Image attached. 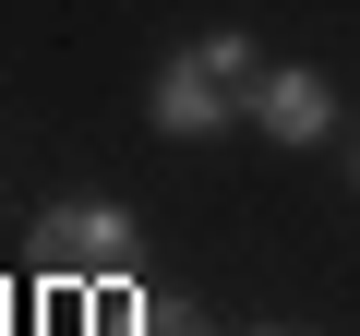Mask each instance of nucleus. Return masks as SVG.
<instances>
[{"label":"nucleus","instance_id":"obj_1","mask_svg":"<svg viewBox=\"0 0 360 336\" xmlns=\"http://www.w3.org/2000/svg\"><path fill=\"white\" fill-rule=\"evenodd\" d=\"M276 60L252 49V37H193V49H168V72H156V132H229V120H252V84H264Z\"/></svg>","mask_w":360,"mask_h":336},{"label":"nucleus","instance_id":"obj_2","mask_svg":"<svg viewBox=\"0 0 360 336\" xmlns=\"http://www.w3.org/2000/svg\"><path fill=\"white\" fill-rule=\"evenodd\" d=\"M37 276H60V288H132V217L108 193L49 205L37 217Z\"/></svg>","mask_w":360,"mask_h":336},{"label":"nucleus","instance_id":"obj_3","mask_svg":"<svg viewBox=\"0 0 360 336\" xmlns=\"http://www.w3.org/2000/svg\"><path fill=\"white\" fill-rule=\"evenodd\" d=\"M252 132H276V144H324V132H336V84L300 72V60H276V72L252 84Z\"/></svg>","mask_w":360,"mask_h":336},{"label":"nucleus","instance_id":"obj_4","mask_svg":"<svg viewBox=\"0 0 360 336\" xmlns=\"http://www.w3.org/2000/svg\"><path fill=\"white\" fill-rule=\"evenodd\" d=\"M108 336H217L193 300H132V288H108Z\"/></svg>","mask_w":360,"mask_h":336},{"label":"nucleus","instance_id":"obj_5","mask_svg":"<svg viewBox=\"0 0 360 336\" xmlns=\"http://www.w3.org/2000/svg\"><path fill=\"white\" fill-rule=\"evenodd\" d=\"M264 336H288V324H264Z\"/></svg>","mask_w":360,"mask_h":336}]
</instances>
